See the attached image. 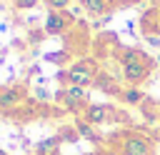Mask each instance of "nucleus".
I'll use <instances>...</instances> for the list:
<instances>
[{
  "mask_svg": "<svg viewBox=\"0 0 160 155\" xmlns=\"http://www.w3.org/2000/svg\"><path fill=\"white\" fill-rule=\"evenodd\" d=\"M152 68H155V58L145 55L138 48H128L120 52V75L122 82L130 88H140V82H145L148 75L152 72Z\"/></svg>",
  "mask_w": 160,
  "mask_h": 155,
  "instance_id": "nucleus-1",
  "label": "nucleus"
},
{
  "mask_svg": "<svg viewBox=\"0 0 160 155\" xmlns=\"http://www.w3.org/2000/svg\"><path fill=\"white\" fill-rule=\"evenodd\" d=\"M98 75H100L98 62H95L92 58H80V60H75L70 68H65L58 78L62 80V85H78V88H85V90H88V88L95 85Z\"/></svg>",
  "mask_w": 160,
  "mask_h": 155,
  "instance_id": "nucleus-2",
  "label": "nucleus"
},
{
  "mask_svg": "<svg viewBox=\"0 0 160 155\" xmlns=\"http://www.w3.org/2000/svg\"><path fill=\"white\" fill-rule=\"evenodd\" d=\"M55 100H60L70 112L82 115V110L88 108V90H85V88H78V85H62V88L58 90Z\"/></svg>",
  "mask_w": 160,
  "mask_h": 155,
  "instance_id": "nucleus-3",
  "label": "nucleus"
},
{
  "mask_svg": "<svg viewBox=\"0 0 160 155\" xmlns=\"http://www.w3.org/2000/svg\"><path fill=\"white\" fill-rule=\"evenodd\" d=\"M155 145L150 138L140 132H125L120 138V155H152Z\"/></svg>",
  "mask_w": 160,
  "mask_h": 155,
  "instance_id": "nucleus-4",
  "label": "nucleus"
},
{
  "mask_svg": "<svg viewBox=\"0 0 160 155\" xmlns=\"http://www.w3.org/2000/svg\"><path fill=\"white\" fill-rule=\"evenodd\" d=\"M80 118H85L90 125L98 128V125H105V122H110L115 118V108L110 102H88V108L82 110Z\"/></svg>",
  "mask_w": 160,
  "mask_h": 155,
  "instance_id": "nucleus-5",
  "label": "nucleus"
},
{
  "mask_svg": "<svg viewBox=\"0 0 160 155\" xmlns=\"http://www.w3.org/2000/svg\"><path fill=\"white\" fill-rule=\"evenodd\" d=\"M25 102V90L18 88V85H8V88H0V112L2 115H10L15 112L18 105Z\"/></svg>",
  "mask_w": 160,
  "mask_h": 155,
  "instance_id": "nucleus-6",
  "label": "nucleus"
},
{
  "mask_svg": "<svg viewBox=\"0 0 160 155\" xmlns=\"http://www.w3.org/2000/svg\"><path fill=\"white\" fill-rule=\"evenodd\" d=\"M70 22H72V18L62 10V12H48V18H45V22H42V32L45 35H62L68 28H70Z\"/></svg>",
  "mask_w": 160,
  "mask_h": 155,
  "instance_id": "nucleus-7",
  "label": "nucleus"
},
{
  "mask_svg": "<svg viewBox=\"0 0 160 155\" xmlns=\"http://www.w3.org/2000/svg\"><path fill=\"white\" fill-rule=\"evenodd\" d=\"M80 8L90 15V18H102L110 12L112 0H80Z\"/></svg>",
  "mask_w": 160,
  "mask_h": 155,
  "instance_id": "nucleus-8",
  "label": "nucleus"
},
{
  "mask_svg": "<svg viewBox=\"0 0 160 155\" xmlns=\"http://www.w3.org/2000/svg\"><path fill=\"white\" fill-rule=\"evenodd\" d=\"M118 100L125 102V105H130V108H135V105H140V102L145 100V92H142L140 88H130V85H125V88L120 90Z\"/></svg>",
  "mask_w": 160,
  "mask_h": 155,
  "instance_id": "nucleus-9",
  "label": "nucleus"
},
{
  "mask_svg": "<svg viewBox=\"0 0 160 155\" xmlns=\"http://www.w3.org/2000/svg\"><path fill=\"white\" fill-rule=\"evenodd\" d=\"M58 148H60V138L50 135V138H42L40 142H35V155H58Z\"/></svg>",
  "mask_w": 160,
  "mask_h": 155,
  "instance_id": "nucleus-10",
  "label": "nucleus"
},
{
  "mask_svg": "<svg viewBox=\"0 0 160 155\" xmlns=\"http://www.w3.org/2000/svg\"><path fill=\"white\" fill-rule=\"evenodd\" d=\"M95 85H98L100 90H105V92H110V95H115V98H118V95H120V90H122V88H120V85H118V82H115L112 78H108L105 72H100V75H98V80H95Z\"/></svg>",
  "mask_w": 160,
  "mask_h": 155,
  "instance_id": "nucleus-11",
  "label": "nucleus"
},
{
  "mask_svg": "<svg viewBox=\"0 0 160 155\" xmlns=\"http://www.w3.org/2000/svg\"><path fill=\"white\" fill-rule=\"evenodd\" d=\"M75 130H78V135L85 138V140H98L95 125H90V122H88L85 118H80V115H78V120H75Z\"/></svg>",
  "mask_w": 160,
  "mask_h": 155,
  "instance_id": "nucleus-12",
  "label": "nucleus"
},
{
  "mask_svg": "<svg viewBox=\"0 0 160 155\" xmlns=\"http://www.w3.org/2000/svg\"><path fill=\"white\" fill-rule=\"evenodd\" d=\"M58 138H60V142H78V140H80L75 125H65V128H60V130H58Z\"/></svg>",
  "mask_w": 160,
  "mask_h": 155,
  "instance_id": "nucleus-13",
  "label": "nucleus"
},
{
  "mask_svg": "<svg viewBox=\"0 0 160 155\" xmlns=\"http://www.w3.org/2000/svg\"><path fill=\"white\" fill-rule=\"evenodd\" d=\"M70 2L72 0H42V5L48 8V12H62V10L70 8Z\"/></svg>",
  "mask_w": 160,
  "mask_h": 155,
  "instance_id": "nucleus-14",
  "label": "nucleus"
},
{
  "mask_svg": "<svg viewBox=\"0 0 160 155\" xmlns=\"http://www.w3.org/2000/svg\"><path fill=\"white\" fill-rule=\"evenodd\" d=\"M42 0H10V5L15 8V10H32V8H38Z\"/></svg>",
  "mask_w": 160,
  "mask_h": 155,
  "instance_id": "nucleus-15",
  "label": "nucleus"
},
{
  "mask_svg": "<svg viewBox=\"0 0 160 155\" xmlns=\"http://www.w3.org/2000/svg\"><path fill=\"white\" fill-rule=\"evenodd\" d=\"M35 100H40V102H50V100H52V95H50V90H48V88L38 85V88H35Z\"/></svg>",
  "mask_w": 160,
  "mask_h": 155,
  "instance_id": "nucleus-16",
  "label": "nucleus"
},
{
  "mask_svg": "<svg viewBox=\"0 0 160 155\" xmlns=\"http://www.w3.org/2000/svg\"><path fill=\"white\" fill-rule=\"evenodd\" d=\"M45 60H48V62H58V65H62V60H68V52H65V50H60V52H48Z\"/></svg>",
  "mask_w": 160,
  "mask_h": 155,
  "instance_id": "nucleus-17",
  "label": "nucleus"
},
{
  "mask_svg": "<svg viewBox=\"0 0 160 155\" xmlns=\"http://www.w3.org/2000/svg\"><path fill=\"white\" fill-rule=\"evenodd\" d=\"M115 5H122V8H130V5H138L140 0H112Z\"/></svg>",
  "mask_w": 160,
  "mask_h": 155,
  "instance_id": "nucleus-18",
  "label": "nucleus"
},
{
  "mask_svg": "<svg viewBox=\"0 0 160 155\" xmlns=\"http://www.w3.org/2000/svg\"><path fill=\"white\" fill-rule=\"evenodd\" d=\"M0 32H8V22H0Z\"/></svg>",
  "mask_w": 160,
  "mask_h": 155,
  "instance_id": "nucleus-19",
  "label": "nucleus"
},
{
  "mask_svg": "<svg viewBox=\"0 0 160 155\" xmlns=\"http://www.w3.org/2000/svg\"><path fill=\"white\" fill-rule=\"evenodd\" d=\"M155 65H158V68H160V52H158V55H155Z\"/></svg>",
  "mask_w": 160,
  "mask_h": 155,
  "instance_id": "nucleus-20",
  "label": "nucleus"
},
{
  "mask_svg": "<svg viewBox=\"0 0 160 155\" xmlns=\"http://www.w3.org/2000/svg\"><path fill=\"white\" fill-rule=\"evenodd\" d=\"M0 52H2V40H0Z\"/></svg>",
  "mask_w": 160,
  "mask_h": 155,
  "instance_id": "nucleus-21",
  "label": "nucleus"
}]
</instances>
